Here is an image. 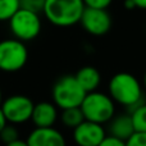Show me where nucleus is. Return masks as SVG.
<instances>
[{"instance_id": "obj_17", "label": "nucleus", "mask_w": 146, "mask_h": 146, "mask_svg": "<svg viewBox=\"0 0 146 146\" xmlns=\"http://www.w3.org/2000/svg\"><path fill=\"white\" fill-rule=\"evenodd\" d=\"M0 139H1V141L4 144H9V142H13L19 139V133H18L17 128L14 127V124L12 123L5 124L3 127V129L0 131Z\"/></svg>"}, {"instance_id": "obj_3", "label": "nucleus", "mask_w": 146, "mask_h": 146, "mask_svg": "<svg viewBox=\"0 0 146 146\" xmlns=\"http://www.w3.org/2000/svg\"><path fill=\"white\" fill-rule=\"evenodd\" d=\"M85 119L105 124L115 115V103L109 94L101 91L87 92L80 105Z\"/></svg>"}, {"instance_id": "obj_26", "label": "nucleus", "mask_w": 146, "mask_h": 146, "mask_svg": "<svg viewBox=\"0 0 146 146\" xmlns=\"http://www.w3.org/2000/svg\"><path fill=\"white\" fill-rule=\"evenodd\" d=\"M142 86H144V90L146 92V72L144 73V78H142Z\"/></svg>"}, {"instance_id": "obj_27", "label": "nucleus", "mask_w": 146, "mask_h": 146, "mask_svg": "<svg viewBox=\"0 0 146 146\" xmlns=\"http://www.w3.org/2000/svg\"><path fill=\"white\" fill-rule=\"evenodd\" d=\"M3 103V94H1V90H0V105H1Z\"/></svg>"}, {"instance_id": "obj_2", "label": "nucleus", "mask_w": 146, "mask_h": 146, "mask_svg": "<svg viewBox=\"0 0 146 146\" xmlns=\"http://www.w3.org/2000/svg\"><path fill=\"white\" fill-rule=\"evenodd\" d=\"M83 9V0H45L42 13L51 25L71 27L80 22Z\"/></svg>"}, {"instance_id": "obj_15", "label": "nucleus", "mask_w": 146, "mask_h": 146, "mask_svg": "<svg viewBox=\"0 0 146 146\" xmlns=\"http://www.w3.org/2000/svg\"><path fill=\"white\" fill-rule=\"evenodd\" d=\"M136 132H146V101L129 111Z\"/></svg>"}, {"instance_id": "obj_8", "label": "nucleus", "mask_w": 146, "mask_h": 146, "mask_svg": "<svg viewBox=\"0 0 146 146\" xmlns=\"http://www.w3.org/2000/svg\"><path fill=\"white\" fill-rule=\"evenodd\" d=\"M78 23L90 35L104 36L111 28V17L106 9L85 7Z\"/></svg>"}, {"instance_id": "obj_20", "label": "nucleus", "mask_w": 146, "mask_h": 146, "mask_svg": "<svg viewBox=\"0 0 146 146\" xmlns=\"http://www.w3.org/2000/svg\"><path fill=\"white\" fill-rule=\"evenodd\" d=\"M98 146H126V141L122 139H118L115 136L106 133V136L101 140V142Z\"/></svg>"}, {"instance_id": "obj_1", "label": "nucleus", "mask_w": 146, "mask_h": 146, "mask_svg": "<svg viewBox=\"0 0 146 146\" xmlns=\"http://www.w3.org/2000/svg\"><path fill=\"white\" fill-rule=\"evenodd\" d=\"M108 94L114 103L124 106L128 113L146 101L142 83L128 72L115 73L110 78Z\"/></svg>"}, {"instance_id": "obj_22", "label": "nucleus", "mask_w": 146, "mask_h": 146, "mask_svg": "<svg viewBox=\"0 0 146 146\" xmlns=\"http://www.w3.org/2000/svg\"><path fill=\"white\" fill-rule=\"evenodd\" d=\"M5 146H28L26 141H22V140H15L13 142H9V144H5Z\"/></svg>"}, {"instance_id": "obj_25", "label": "nucleus", "mask_w": 146, "mask_h": 146, "mask_svg": "<svg viewBox=\"0 0 146 146\" xmlns=\"http://www.w3.org/2000/svg\"><path fill=\"white\" fill-rule=\"evenodd\" d=\"M7 123H8V122H7V119H5L4 114H3L1 109H0V131H1V129H3V127H4Z\"/></svg>"}, {"instance_id": "obj_16", "label": "nucleus", "mask_w": 146, "mask_h": 146, "mask_svg": "<svg viewBox=\"0 0 146 146\" xmlns=\"http://www.w3.org/2000/svg\"><path fill=\"white\" fill-rule=\"evenodd\" d=\"M19 8V0H0V22L9 21Z\"/></svg>"}, {"instance_id": "obj_5", "label": "nucleus", "mask_w": 146, "mask_h": 146, "mask_svg": "<svg viewBox=\"0 0 146 146\" xmlns=\"http://www.w3.org/2000/svg\"><path fill=\"white\" fill-rule=\"evenodd\" d=\"M8 22L14 37L23 42L36 38L41 32V19L38 13L25 8H19Z\"/></svg>"}, {"instance_id": "obj_6", "label": "nucleus", "mask_w": 146, "mask_h": 146, "mask_svg": "<svg viewBox=\"0 0 146 146\" xmlns=\"http://www.w3.org/2000/svg\"><path fill=\"white\" fill-rule=\"evenodd\" d=\"M28 50L25 42L18 38H7L0 41V71L17 72L26 66Z\"/></svg>"}, {"instance_id": "obj_24", "label": "nucleus", "mask_w": 146, "mask_h": 146, "mask_svg": "<svg viewBox=\"0 0 146 146\" xmlns=\"http://www.w3.org/2000/svg\"><path fill=\"white\" fill-rule=\"evenodd\" d=\"M124 8L128 10H132V9H136V5H135L133 0H124Z\"/></svg>"}, {"instance_id": "obj_9", "label": "nucleus", "mask_w": 146, "mask_h": 146, "mask_svg": "<svg viewBox=\"0 0 146 146\" xmlns=\"http://www.w3.org/2000/svg\"><path fill=\"white\" fill-rule=\"evenodd\" d=\"M106 136L104 124L85 121L73 128V141L77 146H98Z\"/></svg>"}, {"instance_id": "obj_4", "label": "nucleus", "mask_w": 146, "mask_h": 146, "mask_svg": "<svg viewBox=\"0 0 146 146\" xmlns=\"http://www.w3.org/2000/svg\"><path fill=\"white\" fill-rule=\"evenodd\" d=\"M51 96L54 104L59 109L76 108L81 105L83 98L86 96V91L81 87L74 76L67 74L54 83Z\"/></svg>"}, {"instance_id": "obj_7", "label": "nucleus", "mask_w": 146, "mask_h": 146, "mask_svg": "<svg viewBox=\"0 0 146 146\" xmlns=\"http://www.w3.org/2000/svg\"><path fill=\"white\" fill-rule=\"evenodd\" d=\"M33 101L25 95H13L5 99L0 105L8 123L22 124L30 121L33 110Z\"/></svg>"}, {"instance_id": "obj_18", "label": "nucleus", "mask_w": 146, "mask_h": 146, "mask_svg": "<svg viewBox=\"0 0 146 146\" xmlns=\"http://www.w3.org/2000/svg\"><path fill=\"white\" fill-rule=\"evenodd\" d=\"M21 8L32 10V12L40 13L42 12L44 5H45V0H19Z\"/></svg>"}, {"instance_id": "obj_12", "label": "nucleus", "mask_w": 146, "mask_h": 146, "mask_svg": "<svg viewBox=\"0 0 146 146\" xmlns=\"http://www.w3.org/2000/svg\"><path fill=\"white\" fill-rule=\"evenodd\" d=\"M108 123L109 126H108V132L106 133L111 135V136H115L118 139H122L124 141H127L136 132L133 127V122H132V118H131V114L128 111L122 114H115Z\"/></svg>"}, {"instance_id": "obj_13", "label": "nucleus", "mask_w": 146, "mask_h": 146, "mask_svg": "<svg viewBox=\"0 0 146 146\" xmlns=\"http://www.w3.org/2000/svg\"><path fill=\"white\" fill-rule=\"evenodd\" d=\"M74 77H76V80L78 81V83L81 85V87L86 91V94L98 90L101 83L100 72L92 66L82 67V68L74 74Z\"/></svg>"}, {"instance_id": "obj_10", "label": "nucleus", "mask_w": 146, "mask_h": 146, "mask_svg": "<svg viewBox=\"0 0 146 146\" xmlns=\"http://www.w3.org/2000/svg\"><path fill=\"white\" fill-rule=\"evenodd\" d=\"M26 142L28 146H67L63 133L54 127H36Z\"/></svg>"}, {"instance_id": "obj_14", "label": "nucleus", "mask_w": 146, "mask_h": 146, "mask_svg": "<svg viewBox=\"0 0 146 146\" xmlns=\"http://www.w3.org/2000/svg\"><path fill=\"white\" fill-rule=\"evenodd\" d=\"M60 121L63 123V126H66L67 128L73 129L74 127H77L78 124L85 121V117H83V113L80 106L67 108V109H62Z\"/></svg>"}, {"instance_id": "obj_11", "label": "nucleus", "mask_w": 146, "mask_h": 146, "mask_svg": "<svg viewBox=\"0 0 146 146\" xmlns=\"http://www.w3.org/2000/svg\"><path fill=\"white\" fill-rule=\"evenodd\" d=\"M31 121L36 127H53L58 121V106L49 101L35 104Z\"/></svg>"}, {"instance_id": "obj_21", "label": "nucleus", "mask_w": 146, "mask_h": 146, "mask_svg": "<svg viewBox=\"0 0 146 146\" xmlns=\"http://www.w3.org/2000/svg\"><path fill=\"white\" fill-rule=\"evenodd\" d=\"M113 0H83L85 7L98 8V9H108Z\"/></svg>"}, {"instance_id": "obj_23", "label": "nucleus", "mask_w": 146, "mask_h": 146, "mask_svg": "<svg viewBox=\"0 0 146 146\" xmlns=\"http://www.w3.org/2000/svg\"><path fill=\"white\" fill-rule=\"evenodd\" d=\"M133 3H135V5H136V8L146 10V0H133Z\"/></svg>"}, {"instance_id": "obj_19", "label": "nucleus", "mask_w": 146, "mask_h": 146, "mask_svg": "<svg viewBox=\"0 0 146 146\" xmlns=\"http://www.w3.org/2000/svg\"><path fill=\"white\" fill-rule=\"evenodd\" d=\"M126 146H146V132H135L126 141Z\"/></svg>"}]
</instances>
